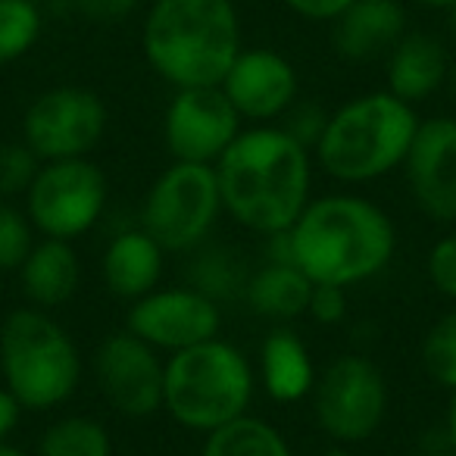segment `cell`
<instances>
[{
  "instance_id": "14",
  "label": "cell",
  "mask_w": 456,
  "mask_h": 456,
  "mask_svg": "<svg viewBox=\"0 0 456 456\" xmlns=\"http://www.w3.org/2000/svg\"><path fill=\"white\" fill-rule=\"evenodd\" d=\"M219 88L244 126H275L300 101L297 66L273 47H241Z\"/></svg>"
},
{
  "instance_id": "38",
  "label": "cell",
  "mask_w": 456,
  "mask_h": 456,
  "mask_svg": "<svg viewBox=\"0 0 456 456\" xmlns=\"http://www.w3.org/2000/svg\"><path fill=\"white\" fill-rule=\"evenodd\" d=\"M447 94H450V101L456 103V60H453V66H450V76H447Z\"/></svg>"
},
{
  "instance_id": "37",
  "label": "cell",
  "mask_w": 456,
  "mask_h": 456,
  "mask_svg": "<svg viewBox=\"0 0 456 456\" xmlns=\"http://www.w3.org/2000/svg\"><path fill=\"white\" fill-rule=\"evenodd\" d=\"M0 456H32V453H26V450L13 441H0Z\"/></svg>"
},
{
  "instance_id": "31",
  "label": "cell",
  "mask_w": 456,
  "mask_h": 456,
  "mask_svg": "<svg viewBox=\"0 0 456 456\" xmlns=\"http://www.w3.org/2000/svg\"><path fill=\"white\" fill-rule=\"evenodd\" d=\"M347 288H335V285H313V294H310V306H306V316L313 319L316 325L322 329H335L347 319Z\"/></svg>"
},
{
  "instance_id": "7",
  "label": "cell",
  "mask_w": 456,
  "mask_h": 456,
  "mask_svg": "<svg viewBox=\"0 0 456 456\" xmlns=\"http://www.w3.org/2000/svg\"><path fill=\"white\" fill-rule=\"evenodd\" d=\"M313 422L331 447H362L385 428L391 385L379 362L362 350H344L319 366L310 394Z\"/></svg>"
},
{
  "instance_id": "36",
  "label": "cell",
  "mask_w": 456,
  "mask_h": 456,
  "mask_svg": "<svg viewBox=\"0 0 456 456\" xmlns=\"http://www.w3.org/2000/svg\"><path fill=\"white\" fill-rule=\"evenodd\" d=\"M410 4L422 10H437V13H453L456 10V0H410Z\"/></svg>"
},
{
  "instance_id": "40",
  "label": "cell",
  "mask_w": 456,
  "mask_h": 456,
  "mask_svg": "<svg viewBox=\"0 0 456 456\" xmlns=\"http://www.w3.org/2000/svg\"><path fill=\"white\" fill-rule=\"evenodd\" d=\"M450 32L456 35V10H453V13H450Z\"/></svg>"
},
{
  "instance_id": "4",
  "label": "cell",
  "mask_w": 456,
  "mask_h": 456,
  "mask_svg": "<svg viewBox=\"0 0 456 456\" xmlns=\"http://www.w3.org/2000/svg\"><path fill=\"white\" fill-rule=\"evenodd\" d=\"M419 122L416 107L387 88L350 97L331 110L322 138L313 147L316 169L338 188L381 182L403 169Z\"/></svg>"
},
{
  "instance_id": "30",
  "label": "cell",
  "mask_w": 456,
  "mask_h": 456,
  "mask_svg": "<svg viewBox=\"0 0 456 456\" xmlns=\"http://www.w3.org/2000/svg\"><path fill=\"white\" fill-rule=\"evenodd\" d=\"M325 122H329V110L316 101H297L291 110L285 113V119L279 122L291 138H297L304 147H316L319 138L325 132Z\"/></svg>"
},
{
  "instance_id": "9",
  "label": "cell",
  "mask_w": 456,
  "mask_h": 456,
  "mask_svg": "<svg viewBox=\"0 0 456 456\" xmlns=\"http://www.w3.org/2000/svg\"><path fill=\"white\" fill-rule=\"evenodd\" d=\"M22 207L41 238L76 244L107 219L110 175L91 157L41 163Z\"/></svg>"
},
{
  "instance_id": "18",
  "label": "cell",
  "mask_w": 456,
  "mask_h": 456,
  "mask_svg": "<svg viewBox=\"0 0 456 456\" xmlns=\"http://www.w3.org/2000/svg\"><path fill=\"white\" fill-rule=\"evenodd\" d=\"M166 250L134 222L107 238L101 250V279L113 297L132 300L151 294L163 285L166 275Z\"/></svg>"
},
{
  "instance_id": "13",
  "label": "cell",
  "mask_w": 456,
  "mask_h": 456,
  "mask_svg": "<svg viewBox=\"0 0 456 456\" xmlns=\"http://www.w3.org/2000/svg\"><path fill=\"white\" fill-rule=\"evenodd\" d=\"M244 122L222 88H178L163 113V144L178 163L216 166Z\"/></svg>"
},
{
  "instance_id": "8",
  "label": "cell",
  "mask_w": 456,
  "mask_h": 456,
  "mask_svg": "<svg viewBox=\"0 0 456 456\" xmlns=\"http://www.w3.org/2000/svg\"><path fill=\"white\" fill-rule=\"evenodd\" d=\"M222 216L225 209L213 166L172 159L141 197L138 225L166 254L188 256L213 241Z\"/></svg>"
},
{
  "instance_id": "27",
  "label": "cell",
  "mask_w": 456,
  "mask_h": 456,
  "mask_svg": "<svg viewBox=\"0 0 456 456\" xmlns=\"http://www.w3.org/2000/svg\"><path fill=\"white\" fill-rule=\"evenodd\" d=\"M38 238L26 207L0 197V273H20Z\"/></svg>"
},
{
  "instance_id": "29",
  "label": "cell",
  "mask_w": 456,
  "mask_h": 456,
  "mask_svg": "<svg viewBox=\"0 0 456 456\" xmlns=\"http://www.w3.org/2000/svg\"><path fill=\"white\" fill-rule=\"evenodd\" d=\"M425 279L431 291L456 306V228L444 232L425 254Z\"/></svg>"
},
{
  "instance_id": "24",
  "label": "cell",
  "mask_w": 456,
  "mask_h": 456,
  "mask_svg": "<svg viewBox=\"0 0 456 456\" xmlns=\"http://www.w3.org/2000/svg\"><path fill=\"white\" fill-rule=\"evenodd\" d=\"M32 456H116V441L103 419L63 412L41 428Z\"/></svg>"
},
{
  "instance_id": "26",
  "label": "cell",
  "mask_w": 456,
  "mask_h": 456,
  "mask_svg": "<svg viewBox=\"0 0 456 456\" xmlns=\"http://www.w3.org/2000/svg\"><path fill=\"white\" fill-rule=\"evenodd\" d=\"M422 369L437 387L456 394V306L431 322L422 338Z\"/></svg>"
},
{
  "instance_id": "28",
  "label": "cell",
  "mask_w": 456,
  "mask_h": 456,
  "mask_svg": "<svg viewBox=\"0 0 456 456\" xmlns=\"http://www.w3.org/2000/svg\"><path fill=\"white\" fill-rule=\"evenodd\" d=\"M41 169V159L26 141H13V144H0V197L4 200H22L28 184L35 182Z\"/></svg>"
},
{
  "instance_id": "19",
  "label": "cell",
  "mask_w": 456,
  "mask_h": 456,
  "mask_svg": "<svg viewBox=\"0 0 456 456\" xmlns=\"http://www.w3.org/2000/svg\"><path fill=\"white\" fill-rule=\"evenodd\" d=\"M450 66V51L437 35L406 32L385 57V88L400 101L419 107L447 88Z\"/></svg>"
},
{
  "instance_id": "16",
  "label": "cell",
  "mask_w": 456,
  "mask_h": 456,
  "mask_svg": "<svg viewBox=\"0 0 456 456\" xmlns=\"http://www.w3.org/2000/svg\"><path fill=\"white\" fill-rule=\"evenodd\" d=\"M256 385L273 403L294 406L310 400L316 385V356L294 325H273L256 350Z\"/></svg>"
},
{
  "instance_id": "11",
  "label": "cell",
  "mask_w": 456,
  "mask_h": 456,
  "mask_svg": "<svg viewBox=\"0 0 456 456\" xmlns=\"http://www.w3.org/2000/svg\"><path fill=\"white\" fill-rule=\"evenodd\" d=\"M166 356L128 329L110 331L91 354V379L116 416L128 422L163 412Z\"/></svg>"
},
{
  "instance_id": "25",
  "label": "cell",
  "mask_w": 456,
  "mask_h": 456,
  "mask_svg": "<svg viewBox=\"0 0 456 456\" xmlns=\"http://www.w3.org/2000/svg\"><path fill=\"white\" fill-rule=\"evenodd\" d=\"M45 32L38 0H0V66L20 63Z\"/></svg>"
},
{
  "instance_id": "21",
  "label": "cell",
  "mask_w": 456,
  "mask_h": 456,
  "mask_svg": "<svg viewBox=\"0 0 456 456\" xmlns=\"http://www.w3.org/2000/svg\"><path fill=\"white\" fill-rule=\"evenodd\" d=\"M310 294H313V281L300 273L297 263L263 260L250 273L241 304L256 319H266L273 325H294L297 319L306 316Z\"/></svg>"
},
{
  "instance_id": "22",
  "label": "cell",
  "mask_w": 456,
  "mask_h": 456,
  "mask_svg": "<svg viewBox=\"0 0 456 456\" xmlns=\"http://www.w3.org/2000/svg\"><path fill=\"white\" fill-rule=\"evenodd\" d=\"M250 273H254V266L241 250L216 241L191 250L188 263H184V281L200 294H207L209 300H216L222 310H225V304H241Z\"/></svg>"
},
{
  "instance_id": "34",
  "label": "cell",
  "mask_w": 456,
  "mask_h": 456,
  "mask_svg": "<svg viewBox=\"0 0 456 456\" xmlns=\"http://www.w3.org/2000/svg\"><path fill=\"white\" fill-rule=\"evenodd\" d=\"M22 416H26L22 403L13 397V391L0 381V441H13V435L22 425Z\"/></svg>"
},
{
  "instance_id": "6",
  "label": "cell",
  "mask_w": 456,
  "mask_h": 456,
  "mask_svg": "<svg viewBox=\"0 0 456 456\" xmlns=\"http://www.w3.org/2000/svg\"><path fill=\"white\" fill-rule=\"evenodd\" d=\"M85 379V356L53 313L16 306L0 322V381L26 412L63 410Z\"/></svg>"
},
{
  "instance_id": "23",
  "label": "cell",
  "mask_w": 456,
  "mask_h": 456,
  "mask_svg": "<svg viewBox=\"0 0 456 456\" xmlns=\"http://www.w3.org/2000/svg\"><path fill=\"white\" fill-rule=\"evenodd\" d=\"M200 456H297L288 435L269 419L248 412L203 435Z\"/></svg>"
},
{
  "instance_id": "39",
  "label": "cell",
  "mask_w": 456,
  "mask_h": 456,
  "mask_svg": "<svg viewBox=\"0 0 456 456\" xmlns=\"http://www.w3.org/2000/svg\"><path fill=\"white\" fill-rule=\"evenodd\" d=\"M319 456H350V453L344 447H329L325 453H319Z\"/></svg>"
},
{
  "instance_id": "3",
  "label": "cell",
  "mask_w": 456,
  "mask_h": 456,
  "mask_svg": "<svg viewBox=\"0 0 456 456\" xmlns=\"http://www.w3.org/2000/svg\"><path fill=\"white\" fill-rule=\"evenodd\" d=\"M241 47L235 0H151L141 22V53L172 91L219 88Z\"/></svg>"
},
{
  "instance_id": "32",
  "label": "cell",
  "mask_w": 456,
  "mask_h": 456,
  "mask_svg": "<svg viewBox=\"0 0 456 456\" xmlns=\"http://www.w3.org/2000/svg\"><path fill=\"white\" fill-rule=\"evenodd\" d=\"M138 7L141 0H72V13L94 26H116V22L128 20Z\"/></svg>"
},
{
  "instance_id": "35",
  "label": "cell",
  "mask_w": 456,
  "mask_h": 456,
  "mask_svg": "<svg viewBox=\"0 0 456 456\" xmlns=\"http://www.w3.org/2000/svg\"><path fill=\"white\" fill-rule=\"evenodd\" d=\"M441 435H444V450H447L450 456H456V394H450V400H447Z\"/></svg>"
},
{
  "instance_id": "15",
  "label": "cell",
  "mask_w": 456,
  "mask_h": 456,
  "mask_svg": "<svg viewBox=\"0 0 456 456\" xmlns=\"http://www.w3.org/2000/svg\"><path fill=\"white\" fill-rule=\"evenodd\" d=\"M410 200L437 225L456 222V116H428L419 122L403 163Z\"/></svg>"
},
{
  "instance_id": "12",
  "label": "cell",
  "mask_w": 456,
  "mask_h": 456,
  "mask_svg": "<svg viewBox=\"0 0 456 456\" xmlns=\"http://www.w3.org/2000/svg\"><path fill=\"white\" fill-rule=\"evenodd\" d=\"M222 322L225 310L188 281L153 288L151 294L132 300L126 313V329L163 356L219 338Z\"/></svg>"
},
{
  "instance_id": "17",
  "label": "cell",
  "mask_w": 456,
  "mask_h": 456,
  "mask_svg": "<svg viewBox=\"0 0 456 456\" xmlns=\"http://www.w3.org/2000/svg\"><path fill=\"white\" fill-rule=\"evenodd\" d=\"M406 7L400 0H354L331 22V47L347 63H375L403 38Z\"/></svg>"
},
{
  "instance_id": "20",
  "label": "cell",
  "mask_w": 456,
  "mask_h": 456,
  "mask_svg": "<svg viewBox=\"0 0 456 456\" xmlns=\"http://www.w3.org/2000/svg\"><path fill=\"white\" fill-rule=\"evenodd\" d=\"M16 279H20V291L28 306L57 313L82 291V256L76 244L38 238Z\"/></svg>"
},
{
  "instance_id": "5",
  "label": "cell",
  "mask_w": 456,
  "mask_h": 456,
  "mask_svg": "<svg viewBox=\"0 0 456 456\" xmlns=\"http://www.w3.org/2000/svg\"><path fill=\"white\" fill-rule=\"evenodd\" d=\"M256 391L254 360L222 335L166 356L163 412L191 435L203 437L248 416Z\"/></svg>"
},
{
  "instance_id": "10",
  "label": "cell",
  "mask_w": 456,
  "mask_h": 456,
  "mask_svg": "<svg viewBox=\"0 0 456 456\" xmlns=\"http://www.w3.org/2000/svg\"><path fill=\"white\" fill-rule=\"evenodd\" d=\"M110 126V110L85 85H57L35 97L22 113L20 138L41 163L91 157Z\"/></svg>"
},
{
  "instance_id": "2",
  "label": "cell",
  "mask_w": 456,
  "mask_h": 456,
  "mask_svg": "<svg viewBox=\"0 0 456 456\" xmlns=\"http://www.w3.org/2000/svg\"><path fill=\"white\" fill-rule=\"evenodd\" d=\"M297 269L313 285L354 288L379 279L397 256V225L379 200L338 188L306 203L291 228Z\"/></svg>"
},
{
  "instance_id": "1",
  "label": "cell",
  "mask_w": 456,
  "mask_h": 456,
  "mask_svg": "<svg viewBox=\"0 0 456 456\" xmlns=\"http://www.w3.org/2000/svg\"><path fill=\"white\" fill-rule=\"evenodd\" d=\"M222 209L256 238L288 232L316 197L313 151L275 126H244L216 159Z\"/></svg>"
},
{
  "instance_id": "33",
  "label": "cell",
  "mask_w": 456,
  "mask_h": 456,
  "mask_svg": "<svg viewBox=\"0 0 456 456\" xmlns=\"http://www.w3.org/2000/svg\"><path fill=\"white\" fill-rule=\"evenodd\" d=\"M281 4L306 22H335L354 0H281Z\"/></svg>"
}]
</instances>
